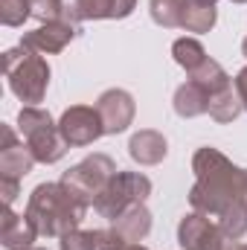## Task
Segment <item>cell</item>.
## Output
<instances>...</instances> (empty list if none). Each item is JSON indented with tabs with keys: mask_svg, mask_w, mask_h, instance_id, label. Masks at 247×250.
Returning <instances> with one entry per match:
<instances>
[{
	"mask_svg": "<svg viewBox=\"0 0 247 250\" xmlns=\"http://www.w3.org/2000/svg\"><path fill=\"white\" fill-rule=\"evenodd\" d=\"M151 195V181L140 172H117L108 187L99 192V198L93 201V209L108 218V221H117L128 207L134 204H145V198Z\"/></svg>",
	"mask_w": 247,
	"mask_h": 250,
	"instance_id": "obj_5",
	"label": "cell"
},
{
	"mask_svg": "<svg viewBox=\"0 0 247 250\" xmlns=\"http://www.w3.org/2000/svg\"><path fill=\"white\" fill-rule=\"evenodd\" d=\"M26 18H32L29 0H0V21L6 26H21Z\"/></svg>",
	"mask_w": 247,
	"mask_h": 250,
	"instance_id": "obj_23",
	"label": "cell"
},
{
	"mask_svg": "<svg viewBox=\"0 0 247 250\" xmlns=\"http://www.w3.org/2000/svg\"><path fill=\"white\" fill-rule=\"evenodd\" d=\"M114 227L123 233L131 245L134 242H143L151 233V212L145 209V204H134V207H128L123 215L114 221Z\"/></svg>",
	"mask_w": 247,
	"mask_h": 250,
	"instance_id": "obj_15",
	"label": "cell"
},
{
	"mask_svg": "<svg viewBox=\"0 0 247 250\" xmlns=\"http://www.w3.org/2000/svg\"><path fill=\"white\" fill-rule=\"evenodd\" d=\"M76 35H79V26H76V23H67V21H50V23H41L38 29L26 32V35L21 38V44L29 47L32 53L53 56V53H62Z\"/></svg>",
	"mask_w": 247,
	"mask_h": 250,
	"instance_id": "obj_9",
	"label": "cell"
},
{
	"mask_svg": "<svg viewBox=\"0 0 247 250\" xmlns=\"http://www.w3.org/2000/svg\"><path fill=\"white\" fill-rule=\"evenodd\" d=\"M59 131L67 140V146H90L105 134V125L96 108L90 105H73L59 120Z\"/></svg>",
	"mask_w": 247,
	"mask_h": 250,
	"instance_id": "obj_7",
	"label": "cell"
},
{
	"mask_svg": "<svg viewBox=\"0 0 247 250\" xmlns=\"http://www.w3.org/2000/svg\"><path fill=\"white\" fill-rule=\"evenodd\" d=\"M137 0H90V21H102V18H128L134 12Z\"/></svg>",
	"mask_w": 247,
	"mask_h": 250,
	"instance_id": "obj_22",
	"label": "cell"
},
{
	"mask_svg": "<svg viewBox=\"0 0 247 250\" xmlns=\"http://www.w3.org/2000/svg\"><path fill=\"white\" fill-rule=\"evenodd\" d=\"M62 3V21L67 23H82L90 21V0H59Z\"/></svg>",
	"mask_w": 247,
	"mask_h": 250,
	"instance_id": "obj_25",
	"label": "cell"
},
{
	"mask_svg": "<svg viewBox=\"0 0 247 250\" xmlns=\"http://www.w3.org/2000/svg\"><path fill=\"white\" fill-rule=\"evenodd\" d=\"M128 154L140 163V166H157L166 154H169V143L160 131H151V128H143L131 137L128 143Z\"/></svg>",
	"mask_w": 247,
	"mask_h": 250,
	"instance_id": "obj_13",
	"label": "cell"
},
{
	"mask_svg": "<svg viewBox=\"0 0 247 250\" xmlns=\"http://www.w3.org/2000/svg\"><path fill=\"white\" fill-rule=\"evenodd\" d=\"M227 250H247V245H233V248H227Z\"/></svg>",
	"mask_w": 247,
	"mask_h": 250,
	"instance_id": "obj_32",
	"label": "cell"
},
{
	"mask_svg": "<svg viewBox=\"0 0 247 250\" xmlns=\"http://www.w3.org/2000/svg\"><path fill=\"white\" fill-rule=\"evenodd\" d=\"M233 3H247V0H233Z\"/></svg>",
	"mask_w": 247,
	"mask_h": 250,
	"instance_id": "obj_35",
	"label": "cell"
},
{
	"mask_svg": "<svg viewBox=\"0 0 247 250\" xmlns=\"http://www.w3.org/2000/svg\"><path fill=\"white\" fill-rule=\"evenodd\" d=\"M189 79L201 82V84H204V87L209 90V96L233 84V79L227 76V70H224L221 64L215 62V59H206V62H204L201 67H198V70H195V73H189Z\"/></svg>",
	"mask_w": 247,
	"mask_h": 250,
	"instance_id": "obj_18",
	"label": "cell"
},
{
	"mask_svg": "<svg viewBox=\"0 0 247 250\" xmlns=\"http://www.w3.org/2000/svg\"><path fill=\"white\" fill-rule=\"evenodd\" d=\"M84 212H87V204H82L62 181L35 187L26 204V215L32 218L38 236H47V239H62L67 233L79 230Z\"/></svg>",
	"mask_w": 247,
	"mask_h": 250,
	"instance_id": "obj_2",
	"label": "cell"
},
{
	"mask_svg": "<svg viewBox=\"0 0 247 250\" xmlns=\"http://www.w3.org/2000/svg\"><path fill=\"white\" fill-rule=\"evenodd\" d=\"M184 6L186 0H151V18H154V23L175 29L184 23Z\"/></svg>",
	"mask_w": 247,
	"mask_h": 250,
	"instance_id": "obj_21",
	"label": "cell"
},
{
	"mask_svg": "<svg viewBox=\"0 0 247 250\" xmlns=\"http://www.w3.org/2000/svg\"><path fill=\"white\" fill-rule=\"evenodd\" d=\"M62 250H99V230H73L62 236Z\"/></svg>",
	"mask_w": 247,
	"mask_h": 250,
	"instance_id": "obj_24",
	"label": "cell"
},
{
	"mask_svg": "<svg viewBox=\"0 0 247 250\" xmlns=\"http://www.w3.org/2000/svg\"><path fill=\"white\" fill-rule=\"evenodd\" d=\"M18 128L26 140V146L32 148L38 163H59L67 154V140L59 131V123H53L50 111H41L38 105H23L18 114Z\"/></svg>",
	"mask_w": 247,
	"mask_h": 250,
	"instance_id": "obj_4",
	"label": "cell"
},
{
	"mask_svg": "<svg viewBox=\"0 0 247 250\" xmlns=\"http://www.w3.org/2000/svg\"><path fill=\"white\" fill-rule=\"evenodd\" d=\"M175 111H178V117H184V120L209 114V90H206L201 82L189 79L186 84H181V87L175 90Z\"/></svg>",
	"mask_w": 247,
	"mask_h": 250,
	"instance_id": "obj_14",
	"label": "cell"
},
{
	"mask_svg": "<svg viewBox=\"0 0 247 250\" xmlns=\"http://www.w3.org/2000/svg\"><path fill=\"white\" fill-rule=\"evenodd\" d=\"M0 137H3V146H0V178H15V181L26 178L32 172V166L38 163L32 148L26 143H18V137H15V131L9 125L0 128Z\"/></svg>",
	"mask_w": 247,
	"mask_h": 250,
	"instance_id": "obj_11",
	"label": "cell"
},
{
	"mask_svg": "<svg viewBox=\"0 0 247 250\" xmlns=\"http://www.w3.org/2000/svg\"><path fill=\"white\" fill-rule=\"evenodd\" d=\"M3 70L9 79L12 93L23 102V105H38L47 96L50 87V64L44 62L41 53H32L29 47L18 44L12 50H6L3 56Z\"/></svg>",
	"mask_w": 247,
	"mask_h": 250,
	"instance_id": "obj_3",
	"label": "cell"
},
{
	"mask_svg": "<svg viewBox=\"0 0 247 250\" xmlns=\"http://www.w3.org/2000/svg\"><path fill=\"white\" fill-rule=\"evenodd\" d=\"M29 3H32V18H38L41 23L62 21V3L59 0H29Z\"/></svg>",
	"mask_w": 247,
	"mask_h": 250,
	"instance_id": "obj_26",
	"label": "cell"
},
{
	"mask_svg": "<svg viewBox=\"0 0 247 250\" xmlns=\"http://www.w3.org/2000/svg\"><path fill=\"white\" fill-rule=\"evenodd\" d=\"M233 82H236V90H239L242 105H245V111H247V67H245V70H239V76H236Z\"/></svg>",
	"mask_w": 247,
	"mask_h": 250,
	"instance_id": "obj_29",
	"label": "cell"
},
{
	"mask_svg": "<svg viewBox=\"0 0 247 250\" xmlns=\"http://www.w3.org/2000/svg\"><path fill=\"white\" fill-rule=\"evenodd\" d=\"M29 250H47V248H29Z\"/></svg>",
	"mask_w": 247,
	"mask_h": 250,
	"instance_id": "obj_34",
	"label": "cell"
},
{
	"mask_svg": "<svg viewBox=\"0 0 247 250\" xmlns=\"http://www.w3.org/2000/svg\"><path fill=\"white\" fill-rule=\"evenodd\" d=\"M38 239V230L29 215L12 212V207H3V221H0V242L6 250H29Z\"/></svg>",
	"mask_w": 247,
	"mask_h": 250,
	"instance_id": "obj_12",
	"label": "cell"
},
{
	"mask_svg": "<svg viewBox=\"0 0 247 250\" xmlns=\"http://www.w3.org/2000/svg\"><path fill=\"white\" fill-rule=\"evenodd\" d=\"M242 111H245V105H242V96L236 90V82L230 87H224V90H218V93L209 96V117L215 123H221V125L233 123Z\"/></svg>",
	"mask_w": 247,
	"mask_h": 250,
	"instance_id": "obj_16",
	"label": "cell"
},
{
	"mask_svg": "<svg viewBox=\"0 0 247 250\" xmlns=\"http://www.w3.org/2000/svg\"><path fill=\"white\" fill-rule=\"evenodd\" d=\"M218 227L227 239L239 242L247 233V201H236L233 207H227L221 215H218Z\"/></svg>",
	"mask_w": 247,
	"mask_h": 250,
	"instance_id": "obj_20",
	"label": "cell"
},
{
	"mask_svg": "<svg viewBox=\"0 0 247 250\" xmlns=\"http://www.w3.org/2000/svg\"><path fill=\"white\" fill-rule=\"evenodd\" d=\"M192 3H204V6H215V0H192Z\"/></svg>",
	"mask_w": 247,
	"mask_h": 250,
	"instance_id": "obj_31",
	"label": "cell"
},
{
	"mask_svg": "<svg viewBox=\"0 0 247 250\" xmlns=\"http://www.w3.org/2000/svg\"><path fill=\"white\" fill-rule=\"evenodd\" d=\"M172 56H175V62L181 64L186 73H195L201 64L209 59L206 50L201 47V41H195V38H178L172 44Z\"/></svg>",
	"mask_w": 247,
	"mask_h": 250,
	"instance_id": "obj_19",
	"label": "cell"
},
{
	"mask_svg": "<svg viewBox=\"0 0 247 250\" xmlns=\"http://www.w3.org/2000/svg\"><path fill=\"white\" fill-rule=\"evenodd\" d=\"M96 111L102 117V125H105V134H120L128 125L134 123V114H137V105H134V96L128 90H105L96 102Z\"/></svg>",
	"mask_w": 247,
	"mask_h": 250,
	"instance_id": "obj_10",
	"label": "cell"
},
{
	"mask_svg": "<svg viewBox=\"0 0 247 250\" xmlns=\"http://www.w3.org/2000/svg\"><path fill=\"white\" fill-rule=\"evenodd\" d=\"M242 53H245V56H247V38H245V41H242Z\"/></svg>",
	"mask_w": 247,
	"mask_h": 250,
	"instance_id": "obj_33",
	"label": "cell"
},
{
	"mask_svg": "<svg viewBox=\"0 0 247 250\" xmlns=\"http://www.w3.org/2000/svg\"><path fill=\"white\" fill-rule=\"evenodd\" d=\"M215 21H218L215 6H204V3H192V0H186L181 29H186V32H209V29L215 26Z\"/></svg>",
	"mask_w": 247,
	"mask_h": 250,
	"instance_id": "obj_17",
	"label": "cell"
},
{
	"mask_svg": "<svg viewBox=\"0 0 247 250\" xmlns=\"http://www.w3.org/2000/svg\"><path fill=\"white\" fill-rule=\"evenodd\" d=\"M0 195H3V207H12L15 198L21 195V181H15V178H0Z\"/></svg>",
	"mask_w": 247,
	"mask_h": 250,
	"instance_id": "obj_28",
	"label": "cell"
},
{
	"mask_svg": "<svg viewBox=\"0 0 247 250\" xmlns=\"http://www.w3.org/2000/svg\"><path fill=\"white\" fill-rule=\"evenodd\" d=\"M125 250H148V248H143V245H137V242H134V245H128Z\"/></svg>",
	"mask_w": 247,
	"mask_h": 250,
	"instance_id": "obj_30",
	"label": "cell"
},
{
	"mask_svg": "<svg viewBox=\"0 0 247 250\" xmlns=\"http://www.w3.org/2000/svg\"><path fill=\"white\" fill-rule=\"evenodd\" d=\"M192 172H195V187L189 192V204L195 212L218 218L236 201H247V172L233 166L218 148L209 146L198 148L192 157Z\"/></svg>",
	"mask_w": 247,
	"mask_h": 250,
	"instance_id": "obj_1",
	"label": "cell"
},
{
	"mask_svg": "<svg viewBox=\"0 0 247 250\" xmlns=\"http://www.w3.org/2000/svg\"><path fill=\"white\" fill-rule=\"evenodd\" d=\"M131 245L117 227H108V230H99V250H125Z\"/></svg>",
	"mask_w": 247,
	"mask_h": 250,
	"instance_id": "obj_27",
	"label": "cell"
},
{
	"mask_svg": "<svg viewBox=\"0 0 247 250\" xmlns=\"http://www.w3.org/2000/svg\"><path fill=\"white\" fill-rule=\"evenodd\" d=\"M117 175V163L108 157V154H90L84 157L82 163H76L73 169H67L62 178V184L82 204L93 207V201L99 198V192L108 187V181Z\"/></svg>",
	"mask_w": 247,
	"mask_h": 250,
	"instance_id": "obj_6",
	"label": "cell"
},
{
	"mask_svg": "<svg viewBox=\"0 0 247 250\" xmlns=\"http://www.w3.org/2000/svg\"><path fill=\"white\" fill-rule=\"evenodd\" d=\"M178 242H181L184 250H227L224 248L227 236L204 212H189V215H184V221L178 224Z\"/></svg>",
	"mask_w": 247,
	"mask_h": 250,
	"instance_id": "obj_8",
	"label": "cell"
}]
</instances>
